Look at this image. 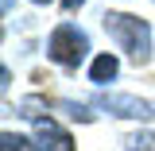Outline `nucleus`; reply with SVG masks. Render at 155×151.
Listing matches in <instances>:
<instances>
[{"instance_id": "nucleus-2", "label": "nucleus", "mask_w": 155, "mask_h": 151, "mask_svg": "<svg viewBox=\"0 0 155 151\" xmlns=\"http://www.w3.org/2000/svg\"><path fill=\"white\" fill-rule=\"evenodd\" d=\"M47 58L58 66H81L89 58V35L78 23H58L47 39Z\"/></svg>"}, {"instance_id": "nucleus-7", "label": "nucleus", "mask_w": 155, "mask_h": 151, "mask_svg": "<svg viewBox=\"0 0 155 151\" xmlns=\"http://www.w3.org/2000/svg\"><path fill=\"white\" fill-rule=\"evenodd\" d=\"M124 143H128V151H151V136H128V140H124Z\"/></svg>"}, {"instance_id": "nucleus-3", "label": "nucleus", "mask_w": 155, "mask_h": 151, "mask_svg": "<svg viewBox=\"0 0 155 151\" xmlns=\"http://www.w3.org/2000/svg\"><path fill=\"white\" fill-rule=\"evenodd\" d=\"M93 105L101 113L128 116V120H155V105L151 101H140V97H128V93H101Z\"/></svg>"}, {"instance_id": "nucleus-9", "label": "nucleus", "mask_w": 155, "mask_h": 151, "mask_svg": "<svg viewBox=\"0 0 155 151\" xmlns=\"http://www.w3.org/2000/svg\"><path fill=\"white\" fill-rule=\"evenodd\" d=\"M31 4H51V0H31Z\"/></svg>"}, {"instance_id": "nucleus-5", "label": "nucleus", "mask_w": 155, "mask_h": 151, "mask_svg": "<svg viewBox=\"0 0 155 151\" xmlns=\"http://www.w3.org/2000/svg\"><path fill=\"white\" fill-rule=\"evenodd\" d=\"M116 74H120V58H116V54H97L93 66H89V81H93V85H101V89H105Z\"/></svg>"}, {"instance_id": "nucleus-4", "label": "nucleus", "mask_w": 155, "mask_h": 151, "mask_svg": "<svg viewBox=\"0 0 155 151\" xmlns=\"http://www.w3.org/2000/svg\"><path fill=\"white\" fill-rule=\"evenodd\" d=\"M19 109H23V116H27V120H35L39 147H43V151H74V140L62 132V128H58L51 116H39V113H31V105H27V101H23Z\"/></svg>"}, {"instance_id": "nucleus-8", "label": "nucleus", "mask_w": 155, "mask_h": 151, "mask_svg": "<svg viewBox=\"0 0 155 151\" xmlns=\"http://www.w3.org/2000/svg\"><path fill=\"white\" fill-rule=\"evenodd\" d=\"M62 4H66V8H78V4H85V0H62Z\"/></svg>"}, {"instance_id": "nucleus-6", "label": "nucleus", "mask_w": 155, "mask_h": 151, "mask_svg": "<svg viewBox=\"0 0 155 151\" xmlns=\"http://www.w3.org/2000/svg\"><path fill=\"white\" fill-rule=\"evenodd\" d=\"M4 151H43L35 140L27 136H16V132H4Z\"/></svg>"}, {"instance_id": "nucleus-1", "label": "nucleus", "mask_w": 155, "mask_h": 151, "mask_svg": "<svg viewBox=\"0 0 155 151\" xmlns=\"http://www.w3.org/2000/svg\"><path fill=\"white\" fill-rule=\"evenodd\" d=\"M101 23H105L109 39H113L132 62H140V66L151 62V27H147L140 16H128V12H105Z\"/></svg>"}]
</instances>
